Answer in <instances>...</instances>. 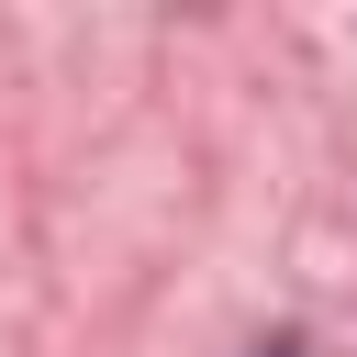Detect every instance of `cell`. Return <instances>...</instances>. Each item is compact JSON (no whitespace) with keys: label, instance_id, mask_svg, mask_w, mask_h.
Listing matches in <instances>:
<instances>
[{"label":"cell","instance_id":"6da1fadb","mask_svg":"<svg viewBox=\"0 0 357 357\" xmlns=\"http://www.w3.org/2000/svg\"><path fill=\"white\" fill-rule=\"evenodd\" d=\"M268 357H290V346H268Z\"/></svg>","mask_w":357,"mask_h":357}]
</instances>
